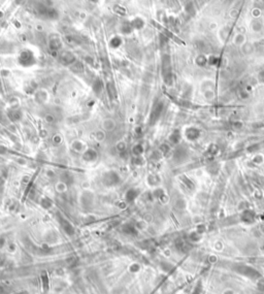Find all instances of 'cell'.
<instances>
[{
    "label": "cell",
    "instance_id": "cell-1",
    "mask_svg": "<svg viewBox=\"0 0 264 294\" xmlns=\"http://www.w3.org/2000/svg\"><path fill=\"white\" fill-rule=\"evenodd\" d=\"M121 179L119 177V174L114 171H108L106 172L103 176V179H102V182L103 184L107 187H113V186H116L120 183Z\"/></svg>",
    "mask_w": 264,
    "mask_h": 294
},
{
    "label": "cell",
    "instance_id": "cell-2",
    "mask_svg": "<svg viewBox=\"0 0 264 294\" xmlns=\"http://www.w3.org/2000/svg\"><path fill=\"white\" fill-rule=\"evenodd\" d=\"M20 63L24 66H30L34 63V57L31 52H23L20 55Z\"/></svg>",
    "mask_w": 264,
    "mask_h": 294
},
{
    "label": "cell",
    "instance_id": "cell-3",
    "mask_svg": "<svg viewBox=\"0 0 264 294\" xmlns=\"http://www.w3.org/2000/svg\"><path fill=\"white\" fill-rule=\"evenodd\" d=\"M60 223H61L62 228L64 229V231L66 232L67 234H69V235L73 234V233H74V229H73L72 225L68 222V221H66L65 219L61 218V219H60Z\"/></svg>",
    "mask_w": 264,
    "mask_h": 294
},
{
    "label": "cell",
    "instance_id": "cell-4",
    "mask_svg": "<svg viewBox=\"0 0 264 294\" xmlns=\"http://www.w3.org/2000/svg\"><path fill=\"white\" fill-rule=\"evenodd\" d=\"M138 194H139L138 190H136V189H130V190H128L127 193H126V200H127L128 202H132L133 200L138 196Z\"/></svg>",
    "mask_w": 264,
    "mask_h": 294
},
{
    "label": "cell",
    "instance_id": "cell-5",
    "mask_svg": "<svg viewBox=\"0 0 264 294\" xmlns=\"http://www.w3.org/2000/svg\"><path fill=\"white\" fill-rule=\"evenodd\" d=\"M61 61L65 64H71L74 61V56L69 52H65L61 55Z\"/></svg>",
    "mask_w": 264,
    "mask_h": 294
},
{
    "label": "cell",
    "instance_id": "cell-6",
    "mask_svg": "<svg viewBox=\"0 0 264 294\" xmlns=\"http://www.w3.org/2000/svg\"><path fill=\"white\" fill-rule=\"evenodd\" d=\"M96 158H97V153L94 150H91V149L87 150L85 155H84V159L86 161H94Z\"/></svg>",
    "mask_w": 264,
    "mask_h": 294
},
{
    "label": "cell",
    "instance_id": "cell-7",
    "mask_svg": "<svg viewBox=\"0 0 264 294\" xmlns=\"http://www.w3.org/2000/svg\"><path fill=\"white\" fill-rule=\"evenodd\" d=\"M123 232L126 233V234H129V235H135L137 233L136 229H135L134 226H132L131 224H126V225L123 226L122 228Z\"/></svg>",
    "mask_w": 264,
    "mask_h": 294
},
{
    "label": "cell",
    "instance_id": "cell-8",
    "mask_svg": "<svg viewBox=\"0 0 264 294\" xmlns=\"http://www.w3.org/2000/svg\"><path fill=\"white\" fill-rule=\"evenodd\" d=\"M51 48L53 49V50H58V49H60L61 48V43H60V40L59 39H54V40L51 41Z\"/></svg>",
    "mask_w": 264,
    "mask_h": 294
},
{
    "label": "cell",
    "instance_id": "cell-9",
    "mask_svg": "<svg viewBox=\"0 0 264 294\" xmlns=\"http://www.w3.org/2000/svg\"><path fill=\"white\" fill-rule=\"evenodd\" d=\"M111 45L114 46V48H117V46H119L121 45V39L119 38V37H114L113 40L111 41Z\"/></svg>",
    "mask_w": 264,
    "mask_h": 294
},
{
    "label": "cell",
    "instance_id": "cell-10",
    "mask_svg": "<svg viewBox=\"0 0 264 294\" xmlns=\"http://www.w3.org/2000/svg\"><path fill=\"white\" fill-rule=\"evenodd\" d=\"M101 83H100L99 81H97V82H95V84H94V91H96V92H99L100 90H101Z\"/></svg>",
    "mask_w": 264,
    "mask_h": 294
},
{
    "label": "cell",
    "instance_id": "cell-11",
    "mask_svg": "<svg viewBox=\"0 0 264 294\" xmlns=\"http://www.w3.org/2000/svg\"><path fill=\"white\" fill-rule=\"evenodd\" d=\"M114 10H116V13H120V15H125V9L122 8L121 6H116V7H114Z\"/></svg>",
    "mask_w": 264,
    "mask_h": 294
},
{
    "label": "cell",
    "instance_id": "cell-12",
    "mask_svg": "<svg viewBox=\"0 0 264 294\" xmlns=\"http://www.w3.org/2000/svg\"><path fill=\"white\" fill-rule=\"evenodd\" d=\"M193 294H200V287L198 288V286L196 287V289L194 290V293Z\"/></svg>",
    "mask_w": 264,
    "mask_h": 294
}]
</instances>
